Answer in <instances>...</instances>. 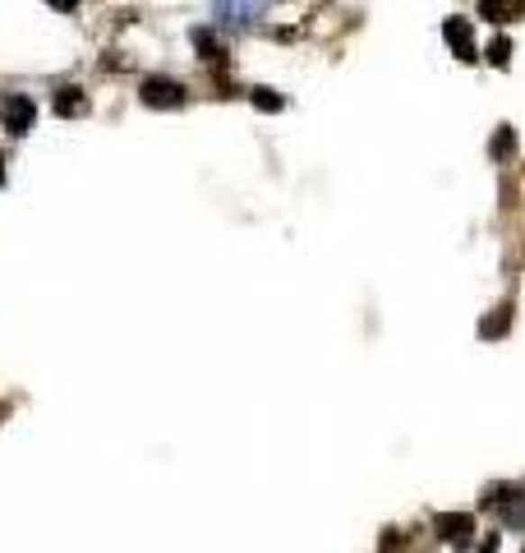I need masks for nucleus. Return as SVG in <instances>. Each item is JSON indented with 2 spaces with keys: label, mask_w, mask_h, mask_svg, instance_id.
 Wrapping results in <instances>:
<instances>
[{
  "label": "nucleus",
  "mask_w": 525,
  "mask_h": 553,
  "mask_svg": "<svg viewBox=\"0 0 525 553\" xmlns=\"http://www.w3.org/2000/svg\"><path fill=\"white\" fill-rule=\"evenodd\" d=\"M189 37H194V47H198V60H208L213 69H222V65H226V51L217 47V37H213L208 28H194Z\"/></svg>",
  "instance_id": "0eeeda50"
},
{
  "label": "nucleus",
  "mask_w": 525,
  "mask_h": 553,
  "mask_svg": "<svg viewBox=\"0 0 525 553\" xmlns=\"http://www.w3.org/2000/svg\"><path fill=\"white\" fill-rule=\"evenodd\" d=\"M5 420H10V406H5V402H0V424H5Z\"/></svg>",
  "instance_id": "ddd939ff"
},
{
  "label": "nucleus",
  "mask_w": 525,
  "mask_h": 553,
  "mask_svg": "<svg viewBox=\"0 0 525 553\" xmlns=\"http://www.w3.org/2000/svg\"><path fill=\"white\" fill-rule=\"evenodd\" d=\"M139 102L152 106V111H180L189 102V88L180 84V78H167V74H152L139 84Z\"/></svg>",
  "instance_id": "f257e3e1"
},
{
  "label": "nucleus",
  "mask_w": 525,
  "mask_h": 553,
  "mask_svg": "<svg viewBox=\"0 0 525 553\" xmlns=\"http://www.w3.org/2000/svg\"><path fill=\"white\" fill-rule=\"evenodd\" d=\"M442 37H448V47L457 51V60H475V37H470V23L466 19H448L442 23Z\"/></svg>",
  "instance_id": "39448f33"
},
{
  "label": "nucleus",
  "mask_w": 525,
  "mask_h": 553,
  "mask_svg": "<svg viewBox=\"0 0 525 553\" xmlns=\"http://www.w3.org/2000/svg\"><path fill=\"white\" fill-rule=\"evenodd\" d=\"M213 14L222 19V28H254V19L263 14V5H217Z\"/></svg>",
  "instance_id": "423d86ee"
},
{
  "label": "nucleus",
  "mask_w": 525,
  "mask_h": 553,
  "mask_svg": "<svg viewBox=\"0 0 525 553\" xmlns=\"http://www.w3.org/2000/svg\"><path fill=\"white\" fill-rule=\"evenodd\" d=\"M51 111H56V115H65V121H74V115H84V111H88V93L78 88V84H65V88H56V93H51Z\"/></svg>",
  "instance_id": "20e7f679"
},
{
  "label": "nucleus",
  "mask_w": 525,
  "mask_h": 553,
  "mask_svg": "<svg viewBox=\"0 0 525 553\" xmlns=\"http://www.w3.org/2000/svg\"><path fill=\"white\" fill-rule=\"evenodd\" d=\"M489 157L493 162H511L516 157V130L511 125H498V134L489 139Z\"/></svg>",
  "instance_id": "6e6552de"
},
{
  "label": "nucleus",
  "mask_w": 525,
  "mask_h": 553,
  "mask_svg": "<svg viewBox=\"0 0 525 553\" xmlns=\"http://www.w3.org/2000/svg\"><path fill=\"white\" fill-rule=\"evenodd\" d=\"M507 328H511V304H498V309L489 313V319L479 323V337H484V341H493V337H502Z\"/></svg>",
  "instance_id": "1a4fd4ad"
},
{
  "label": "nucleus",
  "mask_w": 525,
  "mask_h": 553,
  "mask_svg": "<svg viewBox=\"0 0 525 553\" xmlns=\"http://www.w3.org/2000/svg\"><path fill=\"white\" fill-rule=\"evenodd\" d=\"M32 121H37V106H32V97H23V93L0 97V130H5V134L23 139V134L32 130Z\"/></svg>",
  "instance_id": "f03ea898"
},
{
  "label": "nucleus",
  "mask_w": 525,
  "mask_h": 553,
  "mask_svg": "<svg viewBox=\"0 0 525 553\" xmlns=\"http://www.w3.org/2000/svg\"><path fill=\"white\" fill-rule=\"evenodd\" d=\"M479 14H484V19H493V23H507V19L525 14V0H516V5H498V0H484Z\"/></svg>",
  "instance_id": "9d476101"
},
{
  "label": "nucleus",
  "mask_w": 525,
  "mask_h": 553,
  "mask_svg": "<svg viewBox=\"0 0 525 553\" xmlns=\"http://www.w3.org/2000/svg\"><path fill=\"white\" fill-rule=\"evenodd\" d=\"M489 65H498V69L511 65V42H507V37H493V42H489Z\"/></svg>",
  "instance_id": "f8f14e48"
},
{
  "label": "nucleus",
  "mask_w": 525,
  "mask_h": 553,
  "mask_svg": "<svg viewBox=\"0 0 525 553\" xmlns=\"http://www.w3.org/2000/svg\"><path fill=\"white\" fill-rule=\"evenodd\" d=\"M433 535L442 544H452V548H466L470 535H475V517H470V512H438V517H433Z\"/></svg>",
  "instance_id": "7ed1b4c3"
},
{
  "label": "nucleus",
  "mask_w": 525,
  "mask_h": 553,
  "mask_svg": "<svg viewBox=\"0 0 525 553\" xmlns=\"http://www.w3.org/2000/svg\"><path fill=\"white\" fill-rule=\"evenodd\" d=\"M249 102H254L258 111H267V115H272V111H281V106H286V97H281L276 88H249Z\"/></svg>",
  "instance_id": "9b49d317"
}]
</instances>
